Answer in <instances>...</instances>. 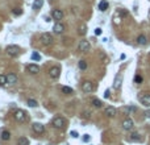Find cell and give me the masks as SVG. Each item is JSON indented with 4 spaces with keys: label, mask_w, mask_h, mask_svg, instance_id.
<instances>
[{
    "label": "cell",
    "mask_w": 150,
    "mask_h": 145,
    "mask_svg": "<svg viewBox=\"0 0 150 145\" xmlns=\"http://www.w3.org/2000/svg\"><path fill=\"white\" fill-rule=\"evenodd\" d=\"M17 145H29V140L26 137H20L17 140Z\"/></svg>",
    "instance_id": "cell-21"
},
{
    "label": "cell",
    "mask_w": 150,
    "mask_h": 145,
    "mask_svg": "<svg viewBox=\"0 0 150 145\" xmlns=\"http://www.w3.org/2000/svg\"><path fill=\"white\" fill-rule=\"evenodd\" d=\"M13 118L19 121V123H24V121H26L28 116H26L25 111H22V109H16L15 113H13Z\"/></svg>",
    "instance_id": "cell-2"
},
{
    "label": "cell",
    "mask_w": 150,
    "mask_h": 145,
    "mask_svg": "<svg viewBox=\"0 0 150 145\" xmlns=\"http://www.w3.org/2000/svg\"><path fill=\"white\" fill-rule=\"evenodd\" d=\"M13 13H15V15H21V13H22V11L19 9V8H15V9H13Z\"/></svg>",
    "instance_id": "cell-31"
},
{
    "label": "cell",
    "mask_w": 150,
    "mask_h": 145,
    "mask_svg": "<svg viewBox=\"0 0 150 145\" xmlns=\"http://www.w3.org/2000/svg\"><path fill=\"white\" fill-rule=\"evenodd\" d=\"M44 4V0H34L33 3V9H40Z\"/></svg>",
    "instance_id": "cell-20"
},
{
    "label": "cell",
    "mask_w": 150,
    "mask_h": 145,
    "mask_svg": "<svg viewBox=\"0 0 150 145\" xmlns=\"http://www.w3.org/2000/svg\"><path fill=\"white\" fill-rule=\"evenodd\" d=\"M51 17H53L54 20H62L63 19V12L61 9H53V12H51Z\"/></svg>",
    "instance_id": "cell-11"
},
{
    "label": "cell",
    "mask_w": 150,
    "mask_h": 145,
    "mask_svg": "<svg viewBox=\"0 0 150 145\" xmlns=\"http://www.w3.org/2000/svg\"><path fill=\"white\" fill-rule=\"evenodd\" d=\"M126 112H132V111H136V107H126L125 108Z\"/></svg>",
    "instance_id": "cell-32"
},
{
    "label": "cell",
    "mask_w": 150,
    "mask_h": 145,
    "mask_svg": "<svg viewBox=\"0 0 150 145\" xmlns=\"http://www.w3.org/2000/svg\"><path fill=\"white\" fill-rule=\"evenodd\" d=\"M41 42L44 45H50L53 42V36L50 33H42L41 34Z\"/></svg>",
    "instance_id": "cell-7"
},
{
    "label": "cell",
    "mask_w": 150,
    "mask_h": 145,
    "mask_svg": "<svg viewBox=\"0 0 150 145\" xmlns=\"http://www.w3.org/2000/svg\"><path fill=\"white\" fill-rule=\"evenodd\" d=\"M149 15H150V11H149Z\"/></svg>",
    "instance_id": "cell-38"
},
{
    "label": "cell",
    "mask_w": 150,
    "mask_h": 145,
    "mask_svg": "<svg viewBox=\"0 0 150 145\" xmlns=\"http://www.w3.org/2000/svg\"><path fill=\"white\" fill-rule=\"evenodd\" d=\"M90 42L87 41V40H82V41L79 42V46H78V49L79 51H83V53H87V51L90 50Z\"/></svg>",
    "instance_id": "cell-6"
},
{
    "label": "cell",
    "mask_w": 150,
    "mask_h": 145,
    "mask_svg": "<svg viewBox=\"0 0 150 145\" xmlns=\"http://www.w3.org/2000/svg\"><path fill=\"white\" fill-rule=\"evenodd\" d=\"M28 106H29V107H37V102L34 99H29V100H28Z\"/></svg>",
    "instance_id": "cell-29"
},
{
    "label": "cell",
    "mask_w": 150,
    "mask_h": 145,
    "mask_svg": "<svg viewBox=\"0 0 150 145\" xmlns=\"http://www.w3.org/2000/svg\"><path fill=\"white\" fill-rule=\"evenodd\" d=\"M108 2H105V0H101V2L99 3V9L100 11H107L108 9Z\"/></svg>",
    "instance_id": "cell-19"
},
{
    "label": "cell",
    "mask_w": 150,
    "mask_h": 145,
    "mask_svg": "<svg viewBox=\"0 0 150 145\" xmlns=\"http://www.w3.org/2000/svg\"><path fill=\"white\" fill-rule=\"evenodd\" d=\"M145 116L146 118H150V109H147V111L145 112Z\"/></svg>",
    "instance_id": "cell-36"
},
{
    "label": "cell",
    "mask_w": 150,
    "mask_h": 145,
    "mask_svg": "<svg viewBox=\"0 0 150 145\" xmlns=\"http://www.w3.org/2000/svg\"><path fill=\"white\" fill-rule=\"evenodd\" d=\"M62 92L65 95H70V94H72V89L71 87H67V86H63L62 87Z\"/></svg>",
    "instance_id": "cell-22"
},
{
    "label": "cell",
    "mask_w": 150,
    "mask_h": 145,
    "mask_svg": "<svg viewBox=\"0 0 150 145\" xmlns=\"http://www.w3.org/2000/svg\"><path fill=\"white\" fill-rule=\"evenodd\" d=\"M138 100H140L143 106L150 107V94H147V92H141V94L138 95Z\"/></svg>",
    "instance_id": "cell-3"
},
{
    "label": "cell",
    "mask_w": 150,
    "mask_h": 145,
    "mask_svg": "<svg viewBox=\"0 0 150 145\" xmlns=\"http://www.w3.org/2000/svg\"><path fill=\"white\" fill-rule=\"evenodd\" d=\"M92 104H94L95 107H97V108H100V107L103 106L101 100H99V99H92Z\"/></svg>",
    "instance_id": "cell-26"
},
{
    "label": "cell",
    "mask_w": 150,
    "mask_h": 145,
    "mask_svg": "<svg viewBox=\"0 0 150 145\" xmlns=\"http://www.w3.org/2000/svg\"><path fill=\"white\" fill-rule=\"evenodd\" d=\"M0 137H2V140H3V141H8L9 138H11V133H9V131L4 129V131L2 132V135H0Z\"/></svg>",
    "instance_id": "cell-16"
},
{
    "label": "cell",
    "mask_w": 150,
    "mask_h": 145,
    "mask_svg": "<svg viewBox=\"0 0 150 145\" xmlns=\"http://www.w3.org/2000/svg\"><path fill=\"white\" fill-rule=\"evenodd\" d=\"M32 60H34V61H40V60H41V55H40L37 51H34V53L32 54Z\"/></svg>",
    "instance_id": "cell-27"
},
{
    "label": "cell",
    "mask_w": 150,
    "mask_h": 145,
    "mask_svg": "<svg viewBox=\"0 0 150 145\" xmlns=\"http://www.w3.org/2000/svg\"><path fill=\"white\" fill-rule=\"evenodd\" d=\"M95 34H96V36H100V34H101V29L100 28H96L95 29Z\"/></svg>",
    "instance_id": "cell-33"
},
{
    "label": "cell",
    "mask_w": 150,
    "mask_h": 145,
    "mask_svg": "<svg viewBox=\"0 0 150 145\" xmlns=\"http://www.w3.org/2000/svg\"><path fill=\"white\" fill-rule=\"evenodd\" d=\"M26 70L29 71L30 74L34 75V74H38V73H40V67H38L37 65H34V63H30V65L26 66Z\"/></svg>",
    "instance_id": "cell-12"
},
{
    "label": "cell",
    "mask_w": 150,
    "mask_h": 145,
    "mask_svg": "<svg viewBox=\"0 0 150 145\" xmlns=\"http://www.w3.org/2000/svg\"><path fill=\"white\" fill-rule=\"evenodd\" d=\"M105 98H109V91H108V90L105 91Z\"/></svg>",
    "instance_id": "cell-37"
},
{
    "label": "cell",
    "mask_w": 150,
    "mask_h": 145,
    "mask_svg": "<svg viewBox=\"0 0 150 145\" xmlns=\"http://www.w3.org/2000/svg\"><path fill=\"white\" fill-rule=\"evenodd\" d=\"M104 113L108 116V118H113V116L116 115V108H115V107H107Z\"/></svg>",
    "instance_id": "cell-15"
},
{
    "label": "cell",
    "mask_w": 150,
    "mask_h": 145,
    "mask_svg": "<svg viewBox=\"0 0 150 145\" xmlns=\"http://www.w3.org/2000/svg\"><path fill=\"white\" fill-rule=\"evenodd\" d=\"M134 83H142V77L141 75H136L134 77Z\"/></svg>",
    "instance_id": "cell-30"
},
{
    "label": "cell",
    "mask_w": 150,
    "mask_h": 145,
    "mask_svg": "<svg viewBox=\"0 0 150 145\" xmlns=\"http://www.w3.org/2000/svg\"><path fill=\"white\" fill-rule=\"evenodd\" d=\"M90 140V135H84V137H83V141H86V142H87Z\"/></svg>",
    "instance_id": "cell-34"
},
{
    "label": "cell",
    "mask_w": 150,
    "mask_h": 145,
    "mask_svg": "<svg viewBox=\"0 0 150 145\" xmlns=\"http://www.w3.org/2000/svg\"><path fill=\"white\" fill-rule=\"evenodd\" d=\"M137 42L140 45H146L147 44V38L143 36V34H140V36L137 37Z\"/></svg>",
    "instance_id": "cell-17"
},
{
    "label": "cell",
    "mask_w": 150,
    "mask_h": 145,
    "mask_svg": "<svg viewBox=\"0 0 150 145\" xmlns=\"http://www.w3.org/2000/svg\"><path fill=\"white\" fill-rule=\"evenodd\" d=\"M51 124H53V127L57 128V129H63L66 127V120L63 118H61V116H57V118H54Z\"/></svg>",
    "instance_id": "cell-1"
},
{
    "label": "cell",
    "mask_w": 150,
    "mask_h": 145,
    "mask_svg": "<svg viewBox=\"0 0 150 145\" xmlns=\"http://www.w3.org/2000/svg\"><path fill=\"white\" fill-rule=\"evenodd\" d=\"M7 84V75L0 74V86H5Z\"/></svg>",
    "instance_id": "cell-24"
},
{
    "label": "cell",
    "mask_w": 150,
    "mask_h": 145,
    "mask_svg": "<svg viewBox=\"0 0 150 145\" xmlns=\"http://www.w3.org/2000/svg\"><path fill=\"white\" fill-rule=\"evenodd\" d=\"M32 128H33V131L36 132V133H38V135H41V133L45 132V127L41 123H33Z\"/></svg>",
    "instance_id": "cell-9"
},
{
    "label": "cell",
    "mask_w": 150,
    "mask_h": 145,
    "mask_svg": "<svg viewBox=\"0 0 150 145\" xmlns=\"http://www.w3.org/2000/svg\"><path fill=\"white\" fill-rule=\"evenodd\" d=\"M49 75H50V78H51V79H58V78H59V75H61V69H59L58 66L51 67L50 70H49Z\"/></svg>",
    "instance_id": "cell-5"
},
{
    "label": "cell",
    "mask_w": 150,
    "mask_h": 145,
    "mask_svg": "<svg viewBox=\"0 0 150 145\" xmlns=\"http://www.w3.org/2000/svg\"><path fill=\"white\" fill-rule=\"evenodd\" d=\"M78 32H79V34H82V36H84V34L87 33V26H86L84 24H83V25H80V26L78 28Z\"/></svg>",
    "instance_id": "cell-23"
},
{
    "label": "cell",
    "mask_w": 150,
    "mask_h": 145,
    "mask_svg": "<svg viewBox=\"0 0 150 145\" xmlns=\"http://www.w3.org/2000/svg\"><path fill=\"white\" fill-rule=\"evenodd\" d=\"M130 138H132V140H134V141H140V140H141V137H140V135H138L137 132H133V133H132V135H130Z\"/></svg>",
    "instance_id": "cell-25"
},
{
    "label": "cell",
    "mask_w": 150,
    "mask_h": 145,
    "mask_svg": "<svg viewBox=\"0 0 150 145\" xmlns=\"http://www.w3.org/2000/svg\"><path fill=\"white\" fill-rule=\"evenodd\" d=\"M71 136H72V137H78V132L72 131V132H71Z\"/></svg>",
    "instance_id": "cell-35"
},
{
    "label": "cell",
    "mask_w": 150,
    "mask_h": 145,
    "mask_svg": "<svg viewBox=\"0 0 150 145\" xmlns=\"http://www.w3.org/2000/svg\"><path fill=\"white\" fill-rule=\"evenodd\" d=\"M123 128H124L125 131L132 129V128H133V120H132V119H125V120L123 121Z\"/></svg>",
    "instance_id": "cell-13"
},
{
    "label": "cell",
    "mask_w": 150,
    "mask_h": 145,
    "mask_svg": "<svg viewBox=\"0 0 150 145\" xmlns=\"http://www.w3.org/2000/svg\"><path fill=\"white\" fill-rule=\"evenodd\" d=\"M121 82H123V79H121L120 75H117L116 79H115V82H113V87H115V89H120V87H121Z\"/></svg>",
    "instance_id": "cell-18"
},
{
    "label": "cell",
    "mask_w": 150,
    "mask_h": 145,
    "mask_svg": "<svg viewBox=\"0 0 150 145\" xmlns=\"http://www.w3.org/2000/svg\"><path fill=\"white\" fill-rule=\"evenodd\" d=\"M53 31L57 34L63 33V32H65V24H62V22H57V24L54 25V28H53Z\"/></svg>",
    "instance_id": "cell-10"
},
{
    "label": "cell",
    "mask_w": 150,
    "mask_h": 145,
    "mask_svg": "<svg viewBox=\"0 0 150 145\" xmlns=\"http://www.w3.org/2000/svg\"><path fill=\"white\" fill-rule=\"evenodd\" d=\"M79 69H82V70H86V69H87L86 61H79Z\"/></svg>",
    "instance_id": "cell-28"
},
{
    "label": "cell",
    "mask_w": 150,
    "mask_h": 145,
    "mask_svg": "<svg viewBox=\"0 0 150 145\" xmlns=\"http://www.w3.org/2000/svg\"><path fill=\"white\" fill-rule=\"evenodd\" d=\"M17 82V75L13 74V73H9L7 75V83L8 84H15Z\"/></svg>",
    "instance_id": "cell-14"
},
{
    "label": "cell",
    "mask_w": 150,
    "mask_h": 145,
    "mask_svg": "<svg viewBox=\"0 0 150 145\" xmlns=\"http://www.w3.org/2000/svg\"><path fill=\"white\" fill-rule=\"evenodd\" d=\"M7 53H8V55H12V57H16V55H19V53H20V48L19 46H16V45H9V46H7Z\"/></svg>",
    "instance_id": "cell-4"
},
{
    "label": "cell",
    "mask_w": 150,
    "mask_h": 145,
    "mask_svg": "<svg viewBox=\"0 0 150 145\" xmlns=\"http://www.w3.org/2000/svg\"><path fill=\"white\" fill-rule=\"evenodd\" d=\"M92 90H94V84H92V82L86 80V82L82 83V91H84V92H92Z\"/></svg>",
    "instance_id": "cell-8"
}]
</instances>
